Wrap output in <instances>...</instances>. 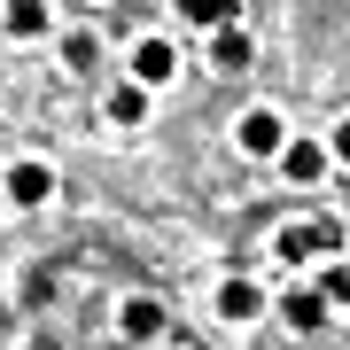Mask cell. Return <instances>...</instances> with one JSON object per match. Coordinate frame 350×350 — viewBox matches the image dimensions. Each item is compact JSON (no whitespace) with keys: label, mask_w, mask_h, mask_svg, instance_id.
<instances>
[{"label":"cell","mask_w":350,"mask_h":350,"mask_svg":"<svg viewBox=\"0 0 350 350\" xmlns=\"http://www.w3.org/2000/svg\"><path fill=\"white\" fill-rule=\"evenodd\" d=\"M172 78V39H140L133 47V86L148 94V86H163Z\"/></svg>","instance_id":"1"},{"label":"cell","mask_w":350,"mask_h":350,"mask_svg":"<svg viewBox=\"0 0 350 350\" xmlns=\"http://www.w3.org/2000/svg\"><path fill=\"white\" fill-rule=\"evenodd\" d=\"M241 148H250V156H280V148H288L280 117H273V109H250V117H241Z\"/></svg>","instance_id":"2"},{"label":"cell","mask_w":350,"mask_h":350,"mask_svg":"<svg viewBox=\"0 0 350 350\" xmlns=\"http://www.w3.org/2000/svg\"><path fill=\"white\" fill-rule=\"evenodd\" d=\"M280 172L296 179V187H312V179L327 172V148H319V140H288V148H280Z\"/></svg>","instance_id":"3"},{"label":"cell","mask_w":350,"mask_h":350,"mask_svg":"<svg viewBox=\"0 0 350 350\" xmlns=\"http://www.w3.org/2000/svg\"><path fill=\"white\" fill-rule=\"evenodd\" d=\"M47 195H55V172H47V163H16V172H8V202L31 211V202H47Z\"/></svg>","instance_id":"4"},{"label":"cell","mask_w":350,"mask_h":350,"mask_svg":"<svg viewBox=\"0 0 350 350\" xmlns=\"http://www.w3.org/2000/svg\"><path fill=\"white\" fill-rule=\"evenodd\" d=\"M117 327H125V342H148V335H163V304L156 296H133L125 312H117Z\"/></svg>","instance_id":"5"},{"label":"cell","mask_w":350,"mask_h":350,"mask_svg":"<svg viewBox=\"0 0 350 350\" xmlns=\"http://www.w3.org/2000/svg\"><path fill=\"white\" fill-rule=\"evenodd\" d=\"M218 312H226V319H257V312H265V288H257V280H226V288H218Z\"/></svg>","instance_id":"6"},{"label":"cell","mask_w":350,"mask_h":350,"mask_svg":"<svg viewBox=\"0 0 350 350\" xmlns=\"http://www.w3.org/2000/svg\"><path fill=\"white\" fill-rule=\"evenodd\" d=\"M280 319L296 327V335H312V327H327V304L312 296V288H296V296H280Z\"/></svg>","instance_id":"7"},{"label":"cell","mask_w":350,"mask_h":350,"mask_svg":"<svg viewBox=\"0 0 350 350\" xmlns=\"http://www.w3.org/2000/svg\"><path fill=\"white\" fill-rule=\"evenodd\" d=\"M179 16L195 31H234V0H179Z\"/></svg>","instance_id":"8"},{"label":"cell","mask_w":350,"mask_h":350,"mask_svg":"<svg viewBox=\"0 0 350 350\" xmlns=\"http://www.w3.org/2000/svg\"><path fill=\"white\" fill-rule=\"evenodd\" d=\"M55 16H47V0H8V39H39Z\"/></svg>","instance_id":"9"},{"label":"cell","mask_w":350,"mask_h":350,"mask_svg":"<svg viewBox=\"0 0 350 350\" xmlns=\"http://www.w3.org/2000/svg\"><path fill=\"white\" fill-rule=\"evenodd\" d=\"M140 117H148V94H140L133 78H125V86H109V125H140Z\"/></svg>","instance_id":"10"},{"label":"cell","mask_w":350,"mask_h":350,"mask_svg":"<svg viewBox=\"0 0 350 350\" xmlns=\"http://www.w3.org/2000/svg\"><path fill=\"white\" fill-rule=\"evenodd\" d=\"M211 63L218 70H241V63H250V39H241V31H211Z\"/></svg>","instance_id":"11"},{"label":"cell","mask_w":350,"mask_h":350,"mask_svg":"<svg viewBox=\"0 0 350 350\" xmlns=\"http://www.w3.org/2000/svg\"><path fill=\"white\" fill-rule=\"evenodd\" d=\"M304 234H312V257H335V250H342V226L327 218V211H319V218H304Z\"/></svg>","instance_id":"12"},{"label":"cell","mask_w":350,"mask_h":350,"mask_svg":"<svg viewBox=\"0 0 350 350\" xmlns=\"http://www.w3.org/2000/svg\"><path fill=\"white\" fill-rule=\"evenodd\" d=\"M273 250H280V265H304V257H312V234H304V218H296V226H280Z\"/></svg>","instance_id":"13"},{"label":"cell","mask_w":350,"mask_h":350,"mask_svg":"<svg viewBox=\"0 0 350 350\" xmlns=\"http://www.w3.org/2000/svg\"><path fill=\"white\" fill-rule=\"evenodd\" d=\"M312 296H319V304H350V265H327Z\"/></svg>","instance_id":"14"},{"label":"cell","mask_w":350,"mask_h":350,"mask_svg":"<svg viewBox=\"0 0 350 350\" xmlns=\"http://www.w3.org/2000/svg\"><path fill=\"white\" fill-rule=\"evenodd\" d=\"M63 63H70V70H94V39H86V31L63 39Z\"/></svg>","instance_id":"15"},{"label":"cell","mask_w":350,"mask_h":350,"mask_svg":"<svg viewBox=\"0 0 350 350\" xmlns=\"http://www.w3.org/2000/svg\"><path fill=\"white\" fill-rule=\"evenodd\" d=\"M335 156L350 163V117H342V125H335Z\"/></svg>","instance_id":"16"}]
</instances>
